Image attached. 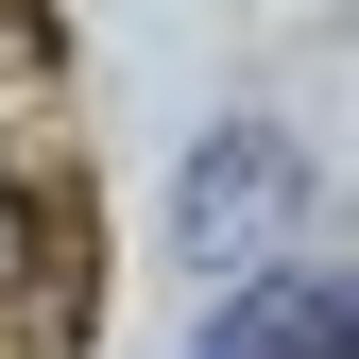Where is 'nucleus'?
Listing matches in <instances>:
<instances>
[{"instance_id":"obj_1","label":"nucleus","mask_w":359,"mask_h":359,"mask_svg":"<svg viewBox=\"0 0 359 359\" xmlns=\"http://www.w3.org/2000/svg\"><path fill=\"white\" fill-rule=\"evenodd\" d=\"M69 308H86V205L52 189V154L0 137V359L69 342Z\"/></svg>"},{"instance_id":"obj_2","label":"nucleus","mask_w":359,"mask_h":359,"mask_svg":"<svg viewBox=\"0 0 359 359\" xmlns=\"http://www.w3.org/2000/svg\"><path fill=\"white\" fill-rule=\"evenodd\" d=\"M205 359H359V274H257L205 325Z\"/></svg>"}]
</instances>
